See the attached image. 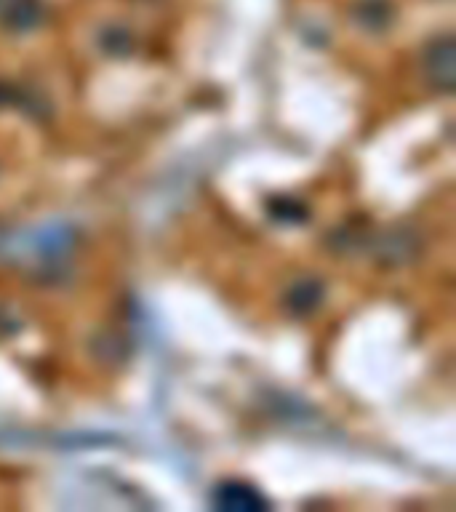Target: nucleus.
Segmentation results:
<instances>
[{
    "label": "nucleus",
    "instance_id": "f03ea898",
    "mask_svg": "<svg viewBox=\"0 0 456 512\" xmlns=\"http://www.w3.org/2000/svg\"><path fill=\"white\" fill-rule=\"evenodd\" d=\"M427 72H430V80L440 88H451L454 83V48H451V40H438L435 46L430 48V56H427Z\"/></svg>",
    "mask_w": 456,
    "mask_h": 512
},
{
    "label": "nucleus",
    "instance_id": "f257e3e1",
    "mask_svg": "<svg viewBox=\"0 0 456 512\" xmlns=\"http://www.w3.org/2000/svg\"><path fill=\"white\" fill-rule=\"evenodd\" d=\"M214 507L216 510H230V512H259L267 510L270 502L264 499L254 486L240 483V480H227L214 491Z\"/></svg>",
    "mask_w": 456,
    "mask_h": 512
}]
</instances>
